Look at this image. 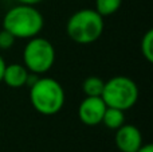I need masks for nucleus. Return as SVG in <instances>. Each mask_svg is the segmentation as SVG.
I'll return each mask as SVG.
<instances>
[{"label":"nucleus","mask_w":153,"mask_h":152,"mask_svg":"<svg viewBox=\"0 0 153 152\" xmlns=\"http://www.w3.org/2000/svg\"><path fill=\"white\" fill-rule=\"evenodd\" d=\"M15 38L7 31V30L3 28L0 31V50H10L11 47L15 43Z\"/></svg>","instance_id":"ddd939ff"},{"label":"nucleus","mask_w":153,"mask_h":152,"mask_svg":"<svg viewBox=\"0 0 153 152\" xmlns=\"http://www.w3.org/2000/svg\"><path fill=\"white\" fill-rule=\"evenodd\" d=\"M5 61H4V58H3L1 55H0V82H1V80H3V73H4V69H5Z\"/></svg>","instance_id":"dca6fc26"},{"label":"nucleus","mask_w":153,"mask_h":152,"mask_svg":"<svg viewBox=\"0 0 153 152\" xmlns=\"http://www.w3.org/2000/svg\"><path fill=\"white\" fill-rule=\"evenodd\" d=\"M55 59L56 53L54 45L39 35L28 39L23 48V65L32 74L42 75L50 72Z\"/></svg>","instance_id":"39448f33"},{"label":"nucleus","mask_w":153,"mask_h":152,"mask_svg":"<svg viewBox=\"0 0 153 152\" xmlns=\"http://www.w3.org/2000/svg\"><path fill=\"white\" fill-rule=\"evenodd\" d=\"M140 50L143 57L152 63L153 62V30L149 28L145 34L143 35L141 38V42H140Z\"/></svg>","instance_id":"f8f14e48"},{"label":"nucleus","mask_w":153,"mask_h":152,"mask_svg":"<svg viewBox=\"0 0 153 152\" xmlns=\"http://www.w3.org/2000/svg\"><path fill=\"white\" fill-rule=\"evenodd\" d=\"M137 152H153V145L149 144V143H146V144H143Z\"/></svg>","instance_id":"2eb2a0df"},{"label":"nucleus","mask_w":153,"mask_h":152,"mask_svg":"<svg viewBox=\"0 0 153 152\" xmlns=\"http://www.w3.org/2000/svg\"><path fill=\"white\" fill-rule=\"evenodd\" d=\"M122 0H95L94 10L100 13L102 18L114 15L121 8Z\"/></svg>","instance_id":"9b49d317"},{"label":"nucleus","mask_w":153,"mask_h":152,"mask_svg":"<svg viewBox=\"0 0 153 152\" xmlns=\"http://www.w3.org/2000/svg\"><path fill=\"white\" fill-rule=\"evenodd\" d=\"M18 4H27V5H38L45 0H16Z\"/></svg>","instance_id":"4468645a"},{"label":"nucleus","mask_w":153,"mask_h":152,"mask_svg":"<svg viewBox=\"0 0 153 152\" xmlns=\"http://www.w3.org/2000/svg\"><path fill=\"white\" fill-rule=\"evenodd\" d=\"M31 73L27 70V67L22 63H10L5 65L4 73H3V80L7 86L12 89H19L27 85L28 78Z\"/></svg>","instance_id":"6e6552de"},{"label":"nucleus","mask_w":153,"mask_h":152,"mask_svg":"<svg viewBox=\"0 0 153 152\" xmlns=\"http://www.w3.org/2000/svg\"><path fill=\"white\" fill-rule=\"evenodd\" d=\"M105 28L103 18L94 8H82L73 13L66 23V34L78 45H91L101 38Z\"/></svg>","instance_id":"7ed1b4c3"},{"label":"nucleus","mask_w":153,"mask_h":152,"mask_svg":"<svg viewBox=\"0 0 153 152\" xmlns=\"http://www.w3.org/2000/svg\"><path fill=\"white\" fill-rule=\"evenodd\" d=\"M66 101L65 89L51 77H38L30 85V102L38 113L54 116L62 110Z\"/></svg>","instance_id":"f03ea898"},{"label":"nucleus","mask_w":153,"mask_h":152,"mask_svg":"<svg viewBox=\"0 0 153 152\" xmlns=\"http://www.w3.org/2000/svg\"><path fill=\"white\" fill-rule=\"evenodd\" d=\"M102 100L106 107L116 108L120 110L132 109L138 100V86L132 78L126 75H114L105 81Z\"/></svg>","instance_id":"20e7f679"},{"label":"nucleus","mask_w":153,"mask_h":152,"mask_svg":"<svg viewBox=\"0 0 153 152\" xmlns=\"http://www.w3.org/2000/svg\"><path fill=\"white\" fill-rule=\"evenodd\" d=\"M114 144L120 152H137L144 144L141 131L136 125L124 124L116 129Z\"/></svg>","instance_id":"0eeeda50"},{"label":"nucleus","mask_w":153,"mask_h":152,"mask_svg":"<svg viewBox=\"0 0 153 152\" xmlns=\"http://www.w3.org/2000/svg\"><path fill=\"white\" fill-rule=\"evenodd\" d=\"M105 86V81L97 75H90L82 83V90L87 97H101Z\"/></svg>","instance_id":"9d476101"},{"label":"nucleus","mask_w":153,"mask_h":152,"mask_svg":"<svg viewBox=\"0 0 153 152\" xmlns=\"http://www.w3.org/2000/svg\"><path fill=\"white\" fill-rule=\"evenodd\" d=\"M106 104L102 97H85L78 107V117L82 124L87 127H95L101 124Z\"/></svg>","instance_id":"423d86ee"},{"label":"nucleus","mask_w":153,"mask_h":152,"mask_svg":"<svg viewBox=\"0 0 153 152\" xmlns=\"http://www.w3.org/2000/svg\"><path fill=\"white\" fill-rule=\"evenodd\" d=\"M1 24L15 39H31L43 30L45 18L35 5L16 4L4 13Z\"/></svg>","instance_id":"f257e3e1"},{"label":"nucleus","mask_w":153,"mask_h":152,"mask_svg":"<svg viewBox=\"0 0 153 152\" xmlns=\"http://www.w3.org/2000/svg\"><path fill=\"white\" fill-rule=\"evenodd\" d=\"M101 124L106 127L109 129H118L121 125L125 124V113L124 110H120V109H116V108H110L108 107L103 113V117H102V121Z\"/></svg>","instance_id":"1a4fd4ad"}]
</instances>
